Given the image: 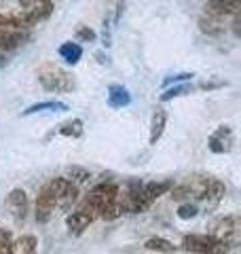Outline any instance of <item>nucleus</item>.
Segmentation results:
<instances>
[{
	"instance_id": "obj_20",
	"label": "nucleus",
	"mask_w": 241,
	"mask_h": 254,
	"mask_svg": "<svg viewBox=\"0 0 241 254\" xmlns=\"http://www.w3.org/2000/svg\"><path fill=\"white\" fill-rule=\"evenodd\" d=\"M199 28H201V32H205L207 36H220L224 30L222 26V19H216V17H210V15H205V17H201L199 19Z\"/></svg>"
},
{
	"instance_id": "obj_28",
	"label": "nucleus",
	"mask_w": 241,
	"mask_h": 254,
	"mask_svg": "<svg viewBox=\"0 0 241 254\" xmlns=\"http://www.w3.org/2000/svg\"><path fill=\"white\" fill-rule=\"evenodd\" d=\"M222 85H224V83H220V81H218V83H201L199 89H216V87H222Z\"/></svg>"
},
{
	"instance_id": "obj_4",
	"label": "nucleus",
	"mask_w": 241,
	"mask_h": 254,
	"mask_svg": "<svg viewBox=\"0 0 241 254\" xmlns=\"http://www.w3.org/2000/svg\"><path fill=\"white\" fill-rule=\"evenodd\" d=\"M117 197H119V187L117 185H112V182H100V185H95L89 190V195H85L83 201L89 205V208H93L95 214H98V218H100V214L106 210L110 203H115Z\"/></svg>"
},
{
	"instance_id": "obj_13",
	"label": "nucleus",
	"mask_w": 241,
	"mask_h": 254,
	"mask_svg": "<svg viewBox=\"0 0 241 254\" xmlns=\"http://www.w3.org/2000/svg\"><path fill=\"white\" fill-rule=\"evenodd\" d=\"M6 205L13 214L15 222H23L28 216V197H26V190L23 189H13L9 197H6Z\"/></svg>"
},
{
	"instance_id": "obj_27",
	"label": "nucleus",
	"mask_w": 241,
	"mask_h": 254,
	"mask_svg": "<svg viewBox=\"0 0 241 254\" xmlns=\"http://www.w3.org/2000/svg\"><path fill=\"white\" fill-rule=\"evenodd\" d=\"M192 74L188 72H182V74H176V76H170V78H165V85H172V83H178V81H190Z\"/></svg>"
},
{
	"instance_id": "obj_11",
	"label": "nucleus",
	"mask_w": 241,
	"mask_h": 254,
	"mask_svg": "<svg viewBox=\"0 0 241 254\" xmlns=\"http://www.w3.org/2000/svg\"><path fill=\"white\" fill-rule=\"evenodd\" d=\"M241 11V0H210L205 4V15L216 19L224 17H235Z\"/></svg>"
},
{
	"instance_id": "obj_23",
	"label": "nucleus",
	"mask_w": 241,
	"mask_h": 254,
	"mask_svg": "<svg viewBox=\"0 0 241 254\" xmlns=\"http://www.w3.org/2000/svg\"><path fill=\"white\" fill-rule=\"evenodd\" d=\"M190 91H192V87H190V85H176V87L167 89L163 95H161V102H170V100L180 98V95H186V93H190Z\"/></svg>"
},
{
	"instance_id": "obj_6",
	"label": "nucleus",
	"mask_w": 241,
	"mask_h": 254,
	"mask_svg": "<svg viewBox=\"0 0 241 254\" xmlns=\"http://www.w3.org/2000/svg\"><path fill=\"white\" fill-rule=\"evenodd\" d=\"M182 248L192 254H224L231 248L227 244L218 242L214 235H186L182 240Z\"/></svg>"
},
{
	"instance_id": "obj_26",
	"label": "nucleus",
	"mask_w": 241,
	"mask_h": 254,
	"mask_svg": "<svg viewBox=\"0 0 241 254\" xmlns=\"http://www.w3.org/2000/svg\"><path fill=\"white\" fill-rule=\"evenodd\" d=\"M76 38L78 41H83V43H93L95 41V32L89 26H83V28L76 30Z\"/></svg>"
},
{
	"instance_id": "obj_3",
	"label": "nucleus",
	"mask_w": 241,
	"mask_h": 254,
	"mask_svg": "<svg viewBox=\"0 0 241 254\" xmlns=\"http://www.w3.org/2000/svg\"><path fill=\"white\" fill-rule=\"evenodd\" d=\"M47 187H49L51 195H53L55 208L70 212L72 205L78 203V185L76 182H72L68 178H53Z\"/></svg>"
},
{
	"instance_id": "obj_19",
	"label": "nucleus",
	"mask_w": 241,
	"mask_h": 254,
	"mask_svg": "<svg viewBox=\"0 0 241 254\" xmlns=\"http://www.w3.org/2000/svg\"><path fill=\"white\" fill-rule=\"evenodd\" d=\"M43 110H55V113H66V110H68V104H63V102H58V100L38 102V104L26 108L21 115H23V117H28V115H34V113H43Z\"/></svg>"
},
{
	"instance_id": "obj_25",
	"label": "nucleus",
	"mask_w": 241,
	"mask_h": 254,
	"mask_svg": "<svg viewBox=\"0 0 241 254\" xmlns=\"http://www.w3.org/2000/svg\"><path fill=\"white\" fill-rule=\"evenodd\" d=\"M0 254H13V237L6 229H0Z\"/></svg>"
},
{
	"instance_id": "obj_2",
	"label": "nucleus",
	"mask_w": 241,
	"mask_h": 254,
	"mask_svg": "<svg viewBox=\"0 0 241 254\" xmlns=\"http://www.w3.org/2000/svg\"><path fill=\"white\" fill-rule=\"evenodd\" d=\"M38 81L43 85V89L55 93H68L74 91L76 87L74 76L66 70H61L60 66H55V64H45V66L38 68Z\"/></svg>"
},
{
	"instance_id": "obj_21",
	"label": "nucleus",
	"mask_w": 241,
	"mask_h": 254,
	"mask_svg": "<svg viewBox=\"0 0 241 254\" xmlns=\"http://www.w3.org/2000/svg\"><path fill=\"white\" fill-rule=\"evenodd\" d=\"M144 248L152 250V252H163V254L176 252V246L170 240H165V237H150V240H146V244H144Z\"/></svg>"
},
{
	"instance_id": "obj_18",
	"label": "nucleus",
	"mask_w": 241,
	"mask_h": 254,
	"mask_svg": "<svg viewBox=\"0 0 241 254\" xmlns=\"http://www.w3.org/2000/svg\"><path fill=\"white\" fill-rule=\"evenodd\" d=\"M60 58L66 62V64H78V60L83 58V47H80L78 43H63L61 47H60Z\"/></svg>"
},
{
	"instance_id": "obj_15",
	"label": "nucleus",
	"mask_w": 241,
	"mask_h": 254,
	"mask_svg": "<svg viewBox=\"0 0 241 254\" xmlns=\"http://www.w3.org/2000/svg\"><path fill=\"white\" fill-rule=\"evenodd\" d=\"M108 104L112 108H123L131 104V95L123 85H110L108 87Z\"/></svg>"
},
{
	"instance_id": "obj_29",
	"label": "nucleus",
	"mask_w": 241,
	"mask_h": 254,
	"mask_svg": "<svg viewBox=\"0 0 241 254\" xmlns=\"http://www.w3.org/2000/svg\"><path fill=\"white\" fill-rule=\"evenodd\" d=\"M4 64H6V60H4V55H2V53H0V68H2V66H4Z\"/></svg>"
},
{
	"instance_id": "obj_14",
	"label": "nucleus",
	"mask_w": 241,
	"mask_h": 254,
	"mask_svg": "<svg viewBox=\"0 0 241 254\" xmlns=\"http://www.w3.org/2000/svg\"><path fill=\"white\" fill-rule=\"evenodd\" d=\"M165 125H167V113H165V108L159 106L155 108V113L150 117V138H148L150 144H157L161 140V136L165 131Z\"/></svg>"
},
{
	"instance_id": "obj_5",
	"label": "nucleus",
	"mask_w": 241,
	"mask_h": 254,
	"mask_svg": "<svg viewBox=\"0 0 241 254\" xmlns=\"http://www.w3.org/2000/svg\"><path fill=\"white\" fill-rule=\"evenodd\" d=\"M210 178L212 176H190L188 180H184L182 185L172 187V190H170L172 199H176V201H182V199L201 201L203 199V195H205V189H207Z\"/></svg>"
},
{
	"instance_id": "obj_7",
	"label": "nucleus",
	"mask_w": 241,
	"mask_h": 254,
	"mask_svg": "<svg viewBox=\"0 0 241 254\" xmlns=\"http://www.w3.org/2000/svg\"><path fill=\"white\" fill-rule=\"evenodd\" d=\"M210 229H212L210 235H214L218 242L227 244L229 248H235V246L239 244V237H241V220H239V216H224L220 220H216Z\"/></svg>"
},
{
	"instance_id": "obj_1",
	"label": "nucleus",
	"mask_w": 241,
	"mask_h": 254,
	"mask_svg": "<svg viewBox=\"0 0 241 254\" xmlns=\"http://www.w3.org/2000/svg\"><path fill=\"white\" fill-rule=\"evenodd\" d=\"M32 23L23 11H4L0 9V51H15L30 38Z\"/></svg>"
},
{
	"instance_id": "obj_16",
	"label": "nucleus",
	"mask_w": 241,
	"mask_h": 254,
	"mask_svg": "<svg viewBox=\"0 0 241 254\" xmlns=\"http://www.w3.org/2000/svg\"><path fill=\"white\" fill-rule=\"evenodd\" d=\"M224 193H227V187H224L218 178L212 176L210 182H207L205 195H203V199H201V201H205L207 205H216V203H218L222 197H224Z\"/></svg>"
},
{
	"instance_id": "obj_17",
	"label": "nucleus",
	"mask_w": 241,
	"mask_h": 254,
	"mask_svg": "<svg viewBox=\"0 0 241 254\" xmlns=\"http://www.w3.org/2000/svg\"><path fill=\"white\" fill-rule=\"evenodd\" d=\"M13 254H38V240L34 235H21L13 242Z\"/></svg>"
},
{
	"instance_id": "obj_9",
	"label": "nucleus",
	"mask_w": 241,
	"mask_h": 254,
	"mask_svg": "<svg viewBox=\"0 0 241 254\" xmlns=\"http://www.w3.org/2000/svg\"><path fill=\"white\" fill-rule=\"evenodd\" d=\"M233 146H235V133H233L231 125H218L212 131V136L207 138V148H210L214 155L231 153Z\"/></svg>"
},
{
	"instance_id": "obj_8",
	"label": "nucleus",
	"mask_w": 241,
	"mask_h": 254,
	"mask_svg": "<svg viewBox=\"0 0 241 254\" xmlns=\"http://www.w3.org/2000/svg\"><path fill=\"white\" fill-rule=\"evenodd\" d=\"M93 220H98V214H95V210L89 208L85 201H80L76 205V210H72V214H68L66 225H68V231L72 235H80Z\"/></svg>"
},
{
	"instance_id": "obj_10",
	"label": "nucleus",
	"mask_w": 241,
	"mask_h": 254,
	"mask_svg": "<svg viewBox=\"0 0 241 254\" xmlns=\"http://www.w3.org/2000/svg\"><path fill=\"white\" fill-rule=\"evenodd\" d=\"M19 6H21L23 15H26L32 23L43 21L53 13L51 0H19Z\"/></svg>"
},
{
	"instance_id": "obj_24",
	"label": "nucleus",
	"mask_w": 241,
	"mask_h": 254,
	"mask_svg": "<svg viewBox=\"0 0 241 254\" xmlns=\"http://www.w3.org/2000/svg\"><path fill=\"white\" fill-rule=\"evenodd\" d=\"M197 214H199V208L195 203H190V201L182 203L178 208V218H182V220H190V218H195Z\"/></svg>"
},
{
	"instance_id": "obj_22",
	"label": "nucleus",
	"mask_w": 241,
	"mask_h": 254,
	"mask_svg": "<svg viewBox=\"0 0 241 254\" xmlns=\"http://www.w3.org/2000/svg\"><path fill=\"white\" fill-rule=\"evenodd\" d=\"M60 136H66V138H80L83 136V121L80 119H72V121L63 123L61 129H60Z\"/></svg>"
},
{
	"instance_id": "obj_12",
	"label": "nucleus",
	"mask_w": 241,
	"mask_h": 254,
	"mask_svg": "<svg viewBox=\"0 0 241 254\" xmlns=\"http://www.w3.org/2000/svg\"><path fill=\"white\" fill-rule=\"evenodd\" d=\"M55 212V201H53V195L49 187H43L40 189V193L36 197V208H34V216H36V222L40 225H45V222H49L51 216Z\"/></svg>"
}]
</instances>
